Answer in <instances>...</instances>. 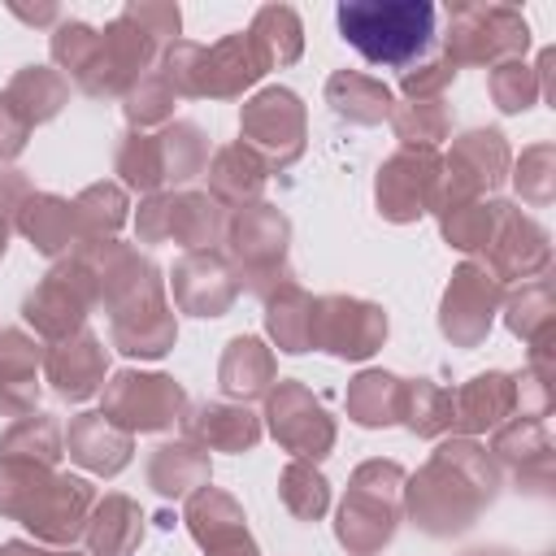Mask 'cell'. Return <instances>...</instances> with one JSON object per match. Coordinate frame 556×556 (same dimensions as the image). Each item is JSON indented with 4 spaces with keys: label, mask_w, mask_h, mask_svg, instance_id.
<instances>
[{
    "label": "cell",
    "mask_w": 556,
    "mask_h": 556,
    "mask_svg": "<svg viewBox=\"0 0 556 556\" xmlns=\"http://www.w3.org/2000/svg\"><path fill=\"white\" fill-rule=\"evenodd\" d=\"M430 0H348L334 9L339 35L374 65H413L434 39Z\"/></svg>",
    "instance_id": "obj_1"
},
{
    "label": "cell",
    "mask_w": 556,
    "mask_h": 556,
    "mask_svg": "<svg viewBox=\"0 0 556 556\" xmlns=\"http://www.w3.org/2000/svg\"><path fill=\"white\" fill-rule=\"evenodd\" d=\"M87 504L91 486L83 478H48L30 460H4L0 469V513L22 517L43 539H74Z\"/></svg>",
    "instance_id": "obj_2"
},
{
    "label": "cell",
    "mask_w": 556,
    "mask_h": 556,
    "mask_svg": "<svg viewBox=\"0 0 556 556\" xmlns=\"http://www.w3.org/2000/svg\"><path fill=\"white\" fill-rule=\"evenodd\" d=\"M473 473H491V465L482 460V452L473 443H447L430 469L413 482L408 491V508L413 517L434 530V534H447V530H465L469 517L491 500V486H460L465 478Z\"/></svg>",
    "instance_id": "obj_3"
},
{
    "label": "cell",
    "mask_w": 556,
    "mask_h": 556,
    "mask_svg": "<svg viewBox=\"0 0 556 556\" xmlns=\"http://www.w3.org/2000/svg\"><path fill=\"white\" fill-rule=\"evenodd\" d=\"M174 91L182 96H239L243 87H252L265 65L252 48V39L239 30V35H226L217 39L213 48L204 43H169L165 48V70Z\"/></svg>",
    "instance_id": "obj_4"
},
{
    "label": "cell",
    "mask_w": 556,
    "mask_h": 556,
    "mask_svg": "<svg viewBox=\"0 0 556 556\" xmlns=\"http://www.w3.org/2000/svg\"><path fill=\"white\" fill-rule=\"evenodd\" d=\"M530 26L513 4H452L447 9V61L452 65H500L521 56Z\"/></svg>",
    "instance_id": "obj_5"
},
{
    "label": "cell",
    "mask_w": 556,
    "mask_h": 556,
    "mask_svg": "<svg viewBox=\"0 0 556 556\" xmlns=\"http://www.w3.org/2000/svg\"><path fill=\"white\" fill-rule=\"evenodd\" d=\"M404 482L400 465H365L352 482V495L339 508V539L352 552H374L395 530V486Z\"/></svg>",
    "instance_id": "obj_6"
},
{
    "label": "cell",
    "mask_w": 556,
    "mask_h": 556,
    "mask_svg": "<svg viewBox=\"0 0 556 556\" xmlns=\"http://www.w3.org/2000/svg\"><path fill=\"white\" fill-rule=\"evenodd\" d=\"M200 161H204V135L191 122H178L156 139L130 135L122 156H117V169L135 187H156L161 178H187Z\"/></svg>",
    "instance_id": "obj_7"
},
{
    "label": "cell",
    "mask_w": 556,
    "mask_h": 556,
    "mask_svg": "<svg viewBox=\"0 0 556 556\" xmlns=\"http://www.w3.org/2000/svg\"><path fill=\"white\" fill-rule=\"evenodd\" d=\"M243 139L274 165H287L304 148V104L287 87H265L243 104Z\"/></svg>",
    "instance_id": "obj_8"
},
{
    "label": "cell",
    "mask_w": 556,
    "mask_h": 556,
    "mask_svg": "<svg viewBox=\"0 0 556 556\" xmlns=\"http://www.w3.org/2000/svg\"><path fill=\"white\" fill-rule=\"evenodd\" d=\"M104 408H109V417L126 421L130 430H161V426L178 421L182 391L174 387V378H161V374H117Z\"/></svg>",
    "instance_id": "obj_9"
},
{
    "label": "cell",
    "mask_w": 556,
    "mask_h": 556,
    "mask_svg": "<svg viewBox=\"0 0 556 556\" xmlns=\"http://www.w3.org/2000/svg\"><path fill=\"white\" fill-rule=\"evenodd\" d=\"M387 334V317L374 304L356 300H321L313 313V343L334 356H369Z\"/></svg>",
    "instance_id": "obj_10"
},
{
    "label": "cell",
    "mask_w": 556,
    "mask_h": 556,
    "mask_svg": "<svg viewBox=\"0 0 556 556\" xmlns=\"http://www.w3.org/2000/svg\"><path fill=\"white\" fill-rule=\"evenodd\" d=\"M439 161L430 148L417 152H400L387 161V169L378 174V204L387 217L408 222L417 213H426V204L434 200V182H439Z\"/></svg>",
    "instance_id": "obj_11"
},
{
    "label": "cell",
    "mask_w": 556,
    "mask_h": 556,
    "mask_svg": "<svg viewBox=\"0 0 556 556\" xmlns=\"http://www.w3.org/2000/svg\"><path fill=\"white\" fill-rule=\"evenodd\" d=\"M269 426H274V434H278L291 452H300V456H326V447H330V439H334L330 417L321 413V404H317L304 387H295V382H282V387L269 395Z\"/></svg>",
    "instance_id": "obj_12"
},
{
    "label": "cell",
    "mask_w": 556,
    "mask_h": 556,
    "mask_svg": "<svg viewBox=\"0 0 556 556\" xmlns=\"http://www.w3.org/2000/svg\"><path fill=\"white\" fill-rule=\"evenodd\" d=\"M495 300H500L495 282H491L482 269L465 265V269L452 278V287H447V300H443V330H447L456 343H478V339L486 334V326H491Z\"/></svg>",
    "instance_id": "obj_13"
},
{
    "label": "cell",
    "mask_w": 556,
    "mask_h": 556,
    "mask_svg": "<svg viewBox=\"0 0 556 556\" xmlns=\"http://www.w3.org/2000/svg\"><path fill=\"white\" fill-rule=\"evenodd\" d=\"M187 521H191V530H195V539L204 543L208 556H256L235 500H226L217 491H200L187 508Z\"/></svg>",
    "instance_id": "obj_14"
},
{
    "label": "cell",
    "mask_w": 556,
    "mask_h": 556,
    "mask_svg": "<svg viewBox=\"0 0 556 556\" xmlns=\"http://www.w3.org/2000/svg\"><path fill=\"white\" fill-rule=\"evenodd\" d=\"M174 291L200 317H217L235 300V282H230V274L217 256H187L174 269Z\"/></svg>",
    "instance_id": "obj_15"
},
{
    "label": "cell",
    "mask_w": 556,
    "mask_h": 556,
    "mask_svg": "<svg viewBox=\"0 0 556 556\" xmlns=\"http://www.w3.org/2000/svg\"><path fill=\"white\" fill-rule=\"evenodd\" d=\"M243 35L252 39V48H256V56H261L265 70L269 65H291L300 56V48H304V26H300V13L291 4H265V9H256L252 26Z\"/></svg>",
    "instance_id": "obj_16"
},
{
    "label": "cell",
    "mask_w": 556,
    "mask_h": 556,
    "mask_svg": "<svg viewBox=\"0 0 556 556\" xmlns=\"http://www.w3.org/2000/svg\"><path fill=\"white\" fill-rule=\"evenodd\" d=\"M504 165H508V148L500 139V130H473L456 143L447 169L456 174V191H478V187H495L504 178Z\"/></svg>",
    "instance_id": "obj_17"
},
{
    "label": "cell",
    "mask_w": 556,
    "mask_h": 556,
    "mask_svg": "<svg viewBox=\"0 0 556 556\" xmlns=\"http://www.w3.org/2000/svg\"><path fill=\"white\" fill-rule=\"evenodd\" d=\"M35 365H39V348L17 330H4L0 334V408L4 413H22L35 404V391H39Z\"/></svg>",
    "instance_id": "obj_18"
},
{
    "label": "cell",
    "mask_w": 556,
    "mask_h": 556,
    "mask_svg": "<svg viewBox=\"0 0 556 556\" xmlns=\"http://www.w3.org/2000/svg\"><path fill=\"white\" fill-rule=\"evenodd\" d=\"M48 374H52V382H56V391L65 400H83V395L96 391V382L104 374V348L91 334H78L74 343H65V348L52 352Z\"/></svg>",
    "instance_id": "obj_19"
},
{
    "label": "cell",
    "mask_w": 556,
    "mask_h": 556,
    "mask_svg": "<svg viewBox=\"0 0 556 556\" xmlns=\"http://www.w3.org/2000/svg\"><path fill=\"white\" fill-rule=\"evenodd\" d=\"M70 452L83 465L100 469V473H117L126 465V456H130V439L122 430H113L104 421V413H87V417H78L70 426Z\"/></svg>",
    "instance_id": "obj_20"
},
{
    "label": "cell",
    "mask_w": 556,
    "mask_h": 556,
    "mask_svg": "<svg viewBox=\"0 0 556 556\" xmlns=\"http://www.w3.org/2000/svg\"><path fill=\"white\" fill-rule=\"evenodd\" d=\"M326 100L334 104V113H343L352 122H382L391 113V91L378 78L356 74V70H339L326 83Z\"/></svg>",
    "instance_id": "obj_21"
},
{
    "label": "cell",
    "mask_w": 556,
    "mask_h": 556,
    "mask_svg": "<svg viewBox=\"0 0 556 556\" xmlns=\"http://www.w3.org/2000/svg\"><path fill=\"white\" fill-rule=\"evenodd\" d=\"M26 317H30L43 334H65L70 326L83 321L78 282H70V274H52V278L43 282V291L26 300Z\"/></svg>",
    "instance_id": "obj_22"
},
{
    "label": "cell",
    "mask_w": 556,
    "mask_h": 556,
    "mask_svg": "<svg viewBox=\"0 0 556 556\" xmlns=\"http://www.w3.org/2000/svg\"><path fill=\"white\" fill-rule=\"evenodd\" d=\"M4 96H9L30 122H48V117L65 104L70 87H65V78H61L56 70H48V65H26V70L9 83Z\"/></svg>",
    "instance_id": "obj_23"
},
{
    "label": "cell",
    "mask_w": 556,
    "mask_h": 556,
    "mask_svg": "<svg viewBox=\"0 0 556 556\" xmlns=\"http://www.w3.org/2000/svg\"><path fill=\"white\" fill-rule=\"evenodd\" d=\"M504 243H500V252H495V265L504 269V274H530V269H539L543 261H547V235L534 226V222H526V217H517L508 204H504Z\"/></svg>",
    "instance_id": "obj_24"
},
{
    "label": "cell",
    "mask_w": 556,
    "mask_h": 556,
    "mask_svg": "<svg viewBox=\"0 0 556 556\" xmlns=\"http://www.w3.org/2000/svg\"><path fill=\"white\" fill-rule=\"evenodd\" d=\"M152 486L161 491V495H187L191 486H200L204 478H208V460H204V452L200 447H191V443H165V447H156V456H152Z\"/></svg>",
    "instance_id": "obj_25"
},
{
    "label": "cell",
    "mask_w": 556,
    "mask_h": 556,
    "mask_svg": "<svg viewBox=\"0 0 556 556\" xmlns=\"http://www.w3.org/2000/svg\"><path fill=\"white\" fill-rule=\"evenodd\" d=\"M139 508L130 504V500H122V495H109L104 504H100V513H96V526L87 530L91 534V552L96 556H126L130 552V543L139 539Z\"/></svg>",
    "instance_id": "obj_26"
},
{
    "label": "cell",
    "mask_w": 556,
    "mask_h": 556,
    "mask_svg": "<svg viewBox=\"0 0 556 556\" xmlns=\"http://www.w3.org/2000/svg\"><path fill=\"white\" fill-rule=\"evenodd\" d=\"M400 400H404L400 378H391V374H361L352 395H348V408H352V417L361 426H387V421H395Z\"/></svg>",
    "instance_id": "obj_27"
},
{
    "label": "cell",
    "mask_w": 556,
    "mask_h": 556,
    "mask_svg": "<svg viewBox=\"0 0 556 556\" xmlns=\"http://www.w3.org/2000/svg\"><path fill=\"white\" fill-rule=\"evenodd\" d=\"M513 382L504 378V374H482V378H473L460 395H456V404H460V426H469V430H478V426H491V421H500L504 413H508V404H513Z\"/></svg>",
    "instance_id": "obj_28"
},
{
    "label": "cell",
    "mask_w": 556,
    "mask_h": 556,
    "mask_svg": "<svg viewBox=\"0 0 556 556\" xmlns=\"http://www.w3.org/2000/svg\"><path fill=\"white\" fill-rule=\"evenodd\" d=\"M191 430L200 434V439H208L213 447H226V452H243V447H252L256 443V417L248 413V408H226V404H213V408H204L195 421H191Z\"/></svg>",
    "instance_id": "obj_29"
},
{
    "label": "cell",
    "mask_w": 556,
    "mask_h": 556,
    "mask_svg": "<svg viewBox=\"0 0 556 556\" xmlns=\"http://www.w3.org/2000/svg\"><path fill=\"white\" fill-rule=\"evenodd\" d=\"M269 330L282 352H304L313 343V300H304L295 287H287L269 304Z\"/></svg>",
    "instance_id": "obj_30"
},
{
    "label": "cell",
    "mask_w": 556,
    "mask_h": 556,
    "mask_svg": "<svg viewBox=\"0 0 556 556\" xmlns=\"http://www.w3.org/2000/svg\"><path fill=\"white\" fill-rule=\"evenodd\" d=\"M269 382V352L256 339H235L222 361V387L230 395H256Z\"/></svg>",
    "instance_id": "obj_31"
},
{
    "label": "cell",
    "mask_w": 556,
    "mask_h": 556,
    "mask_svg": "<svg viewBox=\"0 0 556 556\" xmlns=\"http://www.w3.org/2000/svg\"><path fill=\"white\" fill-rule=\"evenodd\" d=\"M265 182V165L256 161L252 148L235 143V148H222L217 152V165H213V187L230 200H243V195H256Z\"/></svg>",
    "instance_id": "obj_32"
},
{
    "label": "cell",
    "mask_w": 556,
    "mask_h": 556,
    "mask_svg": "<svg viewBox=\"0 0 556 556\" xmlns=\"http://www.w3.org/2000/svg\"><path fill=\"white\" fill-rule=\"evenodd\" d=\"M491 96H495V104H500L504 113L530 109L534 96H539V70H530L521 56L500 61V65L491 70Z\"/></svg>",
    "instance_id": "obj_33"
},
{
    "label": "cell",
    "mask_w": 556,
    "mask_h": 556,
    "mask_svg": "<svg viewBox=\"0 0 556 556\" xmlns=\"http://www.w3.org/2000/svg\"><path fill=\"white\" fill-rule=\"evenodd\" d=\"M70 208H74V204H65V200L39 195V200L26 204L22 226H26V235H30L43 252H56V248H65V239H70Z\"/></svg>",
    "instance_id": "obj_34"
},
{
    "label": "cell",
    "mask_w": 556,
    "mask_h": 556,
    "mask_svg": "<svg viewBox=\"0 0 556 556\" xmlns=\"http://www.w3.org/2000/svg\"><path fill=\"white\" fill-rule=\"evenodd\" d=\"M174 87L165 74H143L130 91H126V117L139 122V126H152V122H165L169 109H174Z\"/></svg>",
    "instance_id": "obj_35"
},
{
    "label": "cell",
    "mask_w": 556,
    "mask_h": 556,
    "mask_svg": "<svg viewBox=\"0 0 556 556\" xmlns=\"http://www.w3.org/2000/svg\"><path fill=\"white\" fill-rule=\"evenodd\" d=\"M400 408L408 413V426H413L417 434H434V430H443V426L452 421V395L434 391L426 378H417V387L404 391Z\"/></svg>",
    "instance_id": "obj_36"
},
{
    "label": "cell",
    "mask_w": 556,
    "mask_h": 556,
    "mask_svg": "<svg viewBox=\"0 0 556 556\" xmlns=\"http://www.w3.org/2000/svg\"><path fill=\"white\" fill-rule=\"evenodd\" d=\"M391 122H395L400 139H408V143L421 139V148H426L447 130V109L439 100H408V104L391 109Z\"/></svg>",
    "instance_id": "obj_37"
},
{
    "label": "cell",
    "mask_w": 556,
    "mask_h": 556,
    "mask_svg": "<svg viewBox=\"0 0 556 556\" xmlns=\"http://www.w3.org/2000/svg\"><path fill=\"white\" fill-rule=\"evenodd\" d=\"M282 500H287V508L295 517L313 521V517H321L330 491H326V478L313 473L308 465H287V473H282Z\"/></svg>",
    "instance_id": "obj_38"
},
{
    "label": "cell",
    "mask_w": 556,
    "mask_h": 556,
    "mask_svg": "<svg viewBox=\"0 0 556 556\" xmlns=\"http://www.w3.org/2000/svg\"><path fill=\"white\" fill-rule=\"evenodd\" d=\"M4 460H22V456H39V460H56V426L48 417H30V421H17L4 443H0Z\"/></svg>",
    "instance_id": "obj_39"
},
{
    "label": "cell",
    "mask_w": 556,
    "mask_h": 556,
    "mask_svg": "<svg viewBox=\"0 0 556 556\" xmlns=\"http://www.w3.org/2000/svg\"><path fill=\"white\" fill-rule=\"evenodd\" d=\"M456 78V65L447 61V56H439V61H426V65H417V70H404V91H408V100H439V91L447 87Z\"/></svg>",
    "instance_id": "obj_40"
},
{
    "label": "cell",
    "mask_w": 556,
    "mask_h": 556,
    "mask_svg": "<svg viewBox=\"0 0 556 556\" xmlns=\"http://www.w3.org/2000/svg\"><path fill=\"white\" fill-rule=\"evenodd\" d=\"M30 126H35V122H30L9 96H0V156H17V152L26 148Z\"/></svg>",
    "instance_id": "obj_41"
},
{
    "label": "cell",
    "mask_w": 556,
    "mask_h": 556,
    "mask_svg": "<svg viewBox=\"0 0 556 556\" xmlns=\"http://www.w3.org/2000/svg\"><path fill=\"white\" fill-rule=\"evenodd\" d=\"M547 161H552V148H530L521 156V169H517V187H526L530 200H547Z\"/></svg>",
    "instance_id": "obj_42"
},
{
    "label": "cell",
    "mask_w": 556,
    "mask_h": 556,
    "mask_svg": "<svg viewBox=\"0 0 556 556\" xmlns=\"http://www.w3.org/2000/svg\"><path fill=\"white\" fill-rule=\"evenodd\" d=\"M9 9H13L22 22H56V13H61V9H52V4H48V9H22V4H9Z\"/></svg>",
    "instance_id": "obj_43"
},
{
    "label": "cell",
    "mask_w": 556,
    "mask_h": 556,
    "mask_svg": "<svg viewBox=\"0 0 556 556\" xmlns=\"http://www.w3.org/2000/svg\"><path fill=\"white\" fill-rule=\"evenodd\" d=\"M0 252H4V222H0Z\"/></svg>",
    "instance_id": "obj_44"
}]
</instances>
